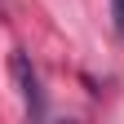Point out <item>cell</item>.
Here are the masks:
<instances>
[{"instance_id":"obj_1","label":"cell","mask_w":124,"mask_h":124,"mask_svg":"<svg viewBox=\"0 0 124 124\" xmlns=\"http://www.w3.org/2000/svg\"><path fill=\"white\" fill-rule=\"evenodd\" d=\"M9 75H13V89H18L27 115L31 120H44V89H40V75H36V67H31V58L22 49L9 53Z\"/></svg>"},{"instance_id":"obj_2","label":"cell","mask_w":124,"mask_h":124,"mask_svg":"<svg viewBox=\"0 0 124 124\" xmlns=\"http://www.w3.org/2000/svg\"><path fill=\"white\" fill-rule=\"evenodd\" d=\"M111 22H115V31L124 36V0H111Z\"/></svg>"}]
</instances>
